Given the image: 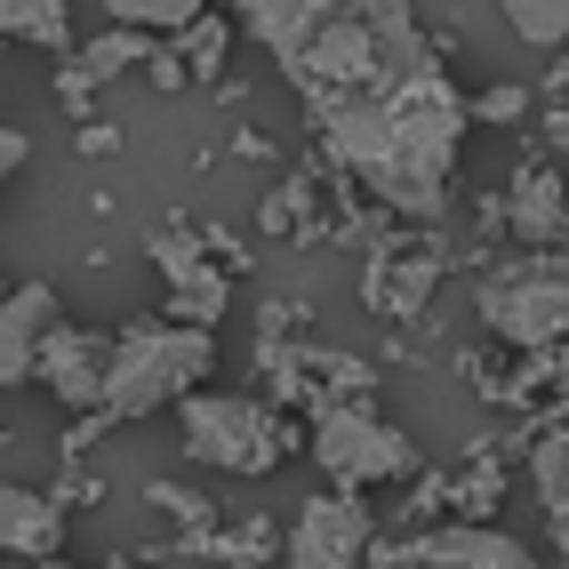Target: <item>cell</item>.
I'll return each mask as SVG.
<instances>
[{
	"instance_id": "6da1fadb",
	"label": "cell",
	"mask_w": 569,
	"mask_h": 569,
	"mask_svg": "<svg viewBox=\"0 0 569 569\" xmlns=\"http://www.w3.org/2000/svg\"><path fill=\"white\" fill-rule=\"evenodd\" d=\"M306 121L321 137V153L346 169L377 209H393L409 224H433L449 209V184H458V153L473 129V97L449 81L441 49L417 32V41L369 72L361 89L313 97Z\"/></svg>"
},
{
	"instance_id": "7a4b0ae2",
	"label": "cell",
	"mask_w": 569,
	"mask_h": 569,
	"mask_svg": "<svg viewBox=\"0 0 569 569\" xmlns=\"http://www.w3.org/2000/svg\"><path fill=\"white\" fill-rule=\"evenodd\" d=\"M209 369H217L209 329L129 321L112 337V369H104V426H137L153 409H184L193 393H209Z\"/></svg>"
},
{
	"instance_id": "3957f363",
	"label": "cell",
	"mask_w": 569,
	"mask_h": 569,
	"mask_svg": "<svg viewBox=\"0 0 569 569\" xmlns=\"http://www.w3.org/2000/svg\"><path fill=\"white\" fill-rule=\"evenodd\" d=\"M473 313L521 361L561 353L569 346V257L561 249H521L506 264H489V273L473 281Z\"/></svg>"
},
{
	"instance_id": "277c9868",
	"label": "cell",
	"mask_w": 569,
	"mask_h": 569,
	"mask_svg": "<svg viewBox=\"0 0 569 569\" xmlns=\"http://www.w3.org/2000/svg\"><path fill=\"white\" fill-rule=\"evenodd\" d=\"M177 441H184V458L209 466V473L264 481L297 449V426L273 401H257V393H193L177 409Z\"/></svg>"
},
{
	"instance_id": "5b68a950",
	"label": "cell",
	"mask_w": 569,
	"mask_h": 569,
	"mask_svg": "<svg viewBox=\"0 0 569 569\" xmlns=\"http://www.w3.org/2000/svg\"><path fill=\"white\" fill-rule=\"evenodd\" d=\"M313 473H329V489H386V481H417L426 449H417L393 417H377V401H337L306 426Z\"/></svg>"
},
{
	"instance_id": "8992f818",
	"label": "cell",
	"mask_w": 569,
	"mask_h": 569,
	"mask_svg": "<svg viewBox=\"0 0 569 569\" xmlns=\"http://www.w3.org/2000/svg\"><path fill=\"white\" fill-rule=\"evenodd\" d=\"M144 257H153V273L169 289V321L217 337V321L233 313V273L217 264L201 224H153V233H144Z\"/></svg>"
},
{
	"instance_id": "52a82bcc",
	"label": "cell",
	"mask_w": 569,
	"mask_h": 569,
	"mask_svg": "<svg viewBox=\"0 0 569 569\" xmlns=\"http://www.w3.org/2000/svg\"><path fill=\"white\" fill-rule=\"evenodd\" d=\"M377 513L361 489H313L281 529V569H369Z\"/></svg>"
},
{
	"instance_id": "ba28073f",
	"label": "cell",
	"mask_w": 569,
	"mask_h": 569,
	"mask_svg": "<svg viewBox=\"0 0 569 569\" xmlns=\"http://www.w3.org/2000/svg\"><path fill=\"white\" fill-rule=\"evenodd\" d=\"M441 289V241H377L361 273V306L386 321H417Z\"/></svg>"
},
{
	"instance_id": "9c48e42d",
	"label": "cell",
	"mask_w": 569,
	"mask_h": 569,
	"mask_svg": "<svg viewBox=\"0 0 569 569\" xmlns=\"http://www.w3.org/2000/svg\"><path fill=\"white\" fill-rule=\"evenodd\" d=\"M401 553L409 569H538L529 538H513L498 521H433L417 538H401Z\"/></svg>"
},
{
	"instance_id": "30bf717a",
	"label": "cell",
	"mask_w": 569,
	"mask_h": 569,
	"mask_svg": "<svg viewBox=\"0 0 569 569\" xmlns=\"http://www.w3.org/2000/svg\"><path fill=\"white\" fill-rule=\"evenodd\" d=\"M104 369H112V337L72 329V321L49 329V346H41V386H49L57 409H89V417H104Z\"/></svg>"
},
{
	"instance_id": "8fae6325",
	"label": "cell",
	"mask_w": 569,
	"mask_h": 569,
	"mask_svg": "<svg viewBox=\"0 0 569 569\" xmlns=\"http://www.w3.org/2000/svg\"><path fill=\"white\" fill-rule=\"evenodd\" d=\"M57 289L49 281H24L9 289V306H0V393H17L41 377V346H49V329H57Z\"/></svg>"
},
{
	"instance_id": "7c38bea8",
	"label": "cell",
	"mask_w": 569,
	"mask_h": 569,
	"mask_svg": "<svg viewBox=\"0 0 569 569\" xmlns=\"http://www.w3.org/2000/svg\"><path fill=\"white\" fill-rule=\"evenodd\" d=\"M506 233L521 249H561L569 241V184L546 161H521V177L506 184Z\"/></svg>"
},
{
	"instance_id": "4fadbf2b",
	"label": "cell",
	"mask_w": 569,
	"mask_h": 569,
	"mask_svg": "<svg viewBox=\"0 0 569 569\" xmlns=\"http://www.w3.org/2000/svg\"><path fill=\"white\" fill-rule=\"evenodd\" d=\"M0 561H64V498L0 481Z\"/></svg>"
},
{
	"instance_id": "5bb4252c",
	"label": "cell",
	"mask_w": 569,
	"mask_h": 569,
	"mask_svg": "<svg viewBox=\"0 0 569 569\" xmlns=\"http://www.w3.org/2000/svg\"><path fill=\"white\" fill-rule=\"evenodd\" d=\"M529 489H538L546 538H553V553H561V569H569V417L529 441Z\"/></svg>"
},
{
	"instance_id": "9a60e30c",
	"label": "cell",
	"mask_w": 569,
	"mask_h": 569,
	"mask_svg": "<svg viewBox=\"0 0 569 569\" xmlns=\"http://www.w3.org/2000/svg\"><path fill=\"white\" fill-rule=\"evenodd\" d=\"M0 41H32V49H72V9L64 0H0Z\"/></svg>"
},
{
	"instance_id": "2e32d148",
	"label": "cell",
	"mask_w": 569,
	"mask_h": 569,
	"mask_svg": "<svg viewBox=\"0 0 569 569\" xmlns=\"http://www.w3.org/2000/svg\"><path fill=\"white\" fill-rule=\"evenodd\" d=\"M161 49H169V41H153V32H129V24H112V32H97V41H89L81 57H72V64H81L89 81L104 89L112 72H129V64H144V72H153V57H161Z\"/></svg>"
},
{
	"instance_id": "e0dca14e",
	"label": "cell",
	"mask_w": 569,
	"mask_h": 569,
	"mask_svg": "<svg viewBox=\"0 0 569 569\" xmlns=\"http://www.w3.org/2000/svg\"><path fill=\"white\" fill-rule=\"evenodd\" d=\"M506 32L521 49H546V57H569V0H506Z\"/></svg>"
},
{
	"instance_id": "ac0fdd59",
	"label": "cell",
	"mask_w": 569,
	"mask_h": 569,
	"mask_svg": "<svg viewBox=\"0 0 569 569\" xmlns=\"http://www.w3.org/2000/svg\"><path fill=\"white\" fill-rule=\"evenodd\" d=\"M104 17L129 24V32H153V41H161V32H169V41H184L209 9H201V0H104Z\"/></svg>"
},
{
	"instance_id": "d6986e66",
	"label": "cell",
	"mask_w": 569,
	"mask_h": 569,
	"mask_svg": "<svg viewBox=\"0 0 569 569\" xmlns=\"http://www.w3.org/2000/svg\"><path fill=\"white\" fill-rule=\"evenodd\" d=\"M449 506H458V521H498V506H506V473L489 466V458H473L466 481H449Z\"/></svg>"
},
{
	"instance_id": "ffe728a7",
	"label": "cell",
	"mask_w": 569,
	"mask_h": 569,
	"mask_svg": "<svg viewBox=\"0 0 569 569\" xmlns=\"http://www.w3.org/2000/svg\"><path fill=\"white\" fill-rule=\"evenodd\" d=\"M224 41H233V24H224L217 9L193 24V32H184V41H177V57H184V72H193V81H209L217 89V72H224Z\"/></svg>"
},
{
	"instance_id": "44dd1931",
	"label": "cell",
	"mask_w": 569,
	"mask_h": 569,
	"mask_svg": "<svg viewBox=\"0 0 569 569\" xmlns=\"http://www.w3.org/2000/svg\"><path fill=\"white\" fill-rule=\"evenodd\" d=\"M144 498H153V513L184 521V529H193V538H209V529H217V506L201 498V489H177V481H153V489H144ZM193 538H169V546H193Z\"/></svg>"
},
{
	"instance_id": "7402d4cb",
	"label": "cell",
	"mask_w": 569,
	"mask_h": 569,
	"mask_svg": "<svg viewBox=\"0 0 569 569\" xmlns=\"http://www.w3.org/2000/svg\"><path fill=\"white\" fill-rule=\"evenodd\" d=\"M297 209H313V177H289L281 193L257 209V233H297Z\"/></svg>"
},
{
	"instance_id": "603a6c76",
	"label": "cell",
	"mask_w": 569,
	"mask_h": 569,
	"mask_svg": "<svg viewBox=\"0 0 569 569\" xmlns=\"http://www.w3.org/2000/svg\"><path fill=\"white\" fill-rule=\"evenodd\" d=\"M521 112H529V89H513V81H498V89H481V97H473V121H489V129L521 121Z\"/></svg>"
},
{
	"instance_id": "cb8c5ba5",
	"label": "cell",
	"mask_w": 569,
	"mask_h": 569,
	"mask_svg": "<svg viewBox=\"0 0 569 569\" xmlns=\"http://www.w3.org/2000/svg\"><path fill=\"white\" fill-rule=\"evenodd\" d=\"M57 104H64V112H72V121H81V129L97 121V81H89L81 64H64V72H57Z\"/></svg>"
},
{
	"instance_id": "d4e9b609",
	"label": "cell",
	"mask_w": 569,
	"mask_h": 569,
	"mask_svg": "<svg viewBox=\"0 0 569 569\" xmlns=\"http://www.w3.org/2000/svg\"><path fill=\"white\" fill-rule=\"evenodd\" d=\"M24 153H32V144H24V129H0V193H9V184H17Z\"/></svg>"
},
{
	"instance_id": "484cf974",
	"label": "cell",
	"mask_w": 569,
	"mask_h": 569,
	"mask_svg": "<svg viewBox=\"0 0 569 569\" xmlns=\"http://www.w3.org/2000/svg\"><path fill=\"white\" fill-rule=\"evenodd\" d=\"M81 153H121V129H112V121H89V129H81Z\"/></svg>"
},
{
	"instance_id": "4316f807",
	"label": "cell",
	"mask_w": 569,
	"mask_h": 569,
	"mask_svg": "<svg viewBox=\"0 0 569 569\" xmlns=\"http://www.w3.org/2000/svg\"><path fill=\"white\" fill-rule=\"evenodd\" d=\"M369 569H409V553H401V538H377V546H369Z\"/></svg>"
},
{
	"instance_id": "83f0119b",
	"label": "cell",
	"mask_w": 569,
	"mask_h": 569,
	"mask_svg": "<svg viewBox=\"0 0 569 569\" xmlns=\"http://www.w3.org/2000/svg\"><path fill=\"white\" fill-rule=\"evenodd\" d=\"M546 97H553V104L569 97V57H553V72H546Z\"/></svg>"
},
{
	"instance_id": "f1b7e54d",
	"label": "cell",
	"mask_w": 569,
	"mask_h": 569,
	"mask_svg": "<svg viewBox=\"0 0 569 569\" xmlns=\"http://www.w3.org/2000/svg\"><path fill=\"white\" fill-rule=\"evenodd\" d=\"M0 569H72V561H0Z\"/></svg>"
},
{
	"instance_id": "f546056e",
	"label": "cell",
	"mask_w": 569,
	"mask_h": 569,
	"mask_svg": "<svg viewBox=\"0 0 569 569\" xmlns=\"http://www.w3.org/2000/svg\"><path fill=\"white\" fill-rule=\"evenodd\" d=\"M112 569H137V561H129V553H112Z\"/></svg>"
},
{
	"instance_id": "4dcf8cb0",
	"label": "cell",
	"mask_w": 569,
	"mask_h": 569,
	"mask_svg": "<svg viewBox=\"0 0 569 569\" xmlns=\"http://www.w3.org/2000/svg\"><path fill=\"white\" fill-rule=\"evenodd\" d=\"M0 306H9V281H0Z\"/></svg>"
}]
</instances>
